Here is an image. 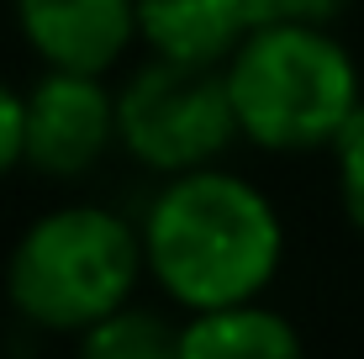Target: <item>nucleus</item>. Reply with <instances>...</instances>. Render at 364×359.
<instances>
[{
  "instance_id": "nucleus-1",
  "label": "nucleus",
  "mask_w": 364,
  "mask_h": 359,
  "mask_svg": "<svg viewBox=\"0 0 364 359\" xmlns=\"http://www.w3.org/2000/svg\"><path fill=\"white\" fill-rule=\"evenodd\" d=\"M143 264L174 312L264 301L285 264V217L248 175L206 164L159 180L143 217Z\"/></svg>"
},
{
  "instance_id": "nucleus-2",
  "label": "nucleus",
  "mask_w": 364,
  "mask_h": 359,
  "mask_svg": "<svg viewBox=\"0 0 364 359\" xmlns=\"http://www.w3.org/2000/svg\"><path fill=\"white\" fill-rule=\"evenodd\" d=\"M143 280L148 264L137 222L100 201L48 206L6 254V306L16 323L58 338H80L90 323L137 301Z\"/></svg>"
},
{
  "instance_id": "nucleus-3",
  "label": "nucleus",
  "mask_w": 364,
  "mask_h": 359,
  "mask_svg": "<svg viewBox=\"0 0 364 359\" xmlns=\"http://www.w3.org/2000/svg\"><path fill=\"white\" fill-rule=\"evenodd\" d=\"M237 138L264 154H322L364 111V80L333 27H254L222 64Z\"/></svg>"
},
{
  "instance_id": "nucleus-4",
  "label": "nucleus",
  "mask_w": 364,
  "mask_h": 359,
  "mask_svg": "<svg viewBox=\"0 0 364 359\" xmlns=\"http://www.w3.org/2000/svg\"><path fill=\"white\" fill-rule=\"evenodd\" d=\"M237 138L222 69L154 58L132 64L117 85V148L137 169L169 180L222 164Z\"/></svg>"
},
{
  "instance_id": "nucleus-5",
  "label": "nucleus",
  "mask_w": 364,
  "mask_h": 359,
  "mask_svg": "<svg viewBox=\"0 0 364 359\" xmlns=\"http://www.w3.org/2000/svg\"><path fill=\"white\" fill-rule=\"evenodd\" d=\"M117 148L111 74L43 69L21 90V164L43 180H85Z\"/></svg>"
},
{
  "instance_id": "nucleus-6",
  "label": "nucleus",
  "mask_w": 364,
  "mask_h": 359,
  "mask_svg": "<svg viewBox=\"0 0 364 359\" xmlns=\"http://www.w3.org/2000/svg\"><path fill=\"white\" fill-rule=\"evenodd\" d=\"M11 21L43 69L111 74L137 48V0H11Z\"/></svg>"
},
{
  "instance_id": "nucleus-7",
  "label": "nucleus",
  "mask_w": 364,
  "mask_h": 359,
  "mask_svg": "<svg viewBox=\"0 0 364 359\" xmlns=\"http://www.w3.org/2000/svg\"><path fill=\"white\" fill-rule=\"evenodd\" d=\"M248 32V0H137V48L154 58L222 69Z\"/></svg>"
},
{
  "instance_id": "nucleus-8",
  "label": "nucleus",
  "mask_w": 364,
  "mask_h": 359,
  "mask_svg": "<svg viewBox=\"0 0 364 359\" xmlns=\"http://www.w3.org/2000/svg\"><path fill=\"white\" fill-rule=\"evenodd\" d=\"M174 359H311L301 328L264 301L180 312Z\"/></svg>"
},
{
  "instance_id": "nucleus-9",
  "label": "nucleus",
  "mask_w": 364,
  "mask_h": 359,
  "mask_svg": "<svg viewBox=\"0 0 364 359\" xmlns=\"http://www.w3.org/2000/svg\"><path fill=\"white\" fill-rule=\"evenodd\" d=\"M174 338H180V317L127 301L111 317L85 328L74 338V349H80V359H174Z\"/></svg>"
},
{
  "instance_id": "nucleus-10",
  "label": "nucleus",
  "mask_w": 364,
  "mask_h": 359,
  "mask_svg": "<svg viewBox=\"0 0 364 359\" xmlns=\"http://www.w3.org/2000/svg\"><path fill=\"white\" fill-rule=\"evenodd\" d=\"M333 185H338V206H343L348 227L364 238V111L333 143Z\"/></svg>"
},
{
  "instance_id": "nucleus-11",
  "label": "nucleus",
  "mask_w": 364,
  "mask_h": 359,
  "mask_svg": "<svg viewBox=\"0 0 364 359\" xmlns=\"http://www.w3.org/2000/svg\"><path fill=\"white\" fill-rule=\"evenodd\" d=\"M354 0H248L254 27H274V21H301V27H333Z\"/></svg>"
},
{
  "instance_id": "nucleus-12",
  "label": "nucleus",
  "mask_w": 364,
  "mask_h": 359,
  "mask_svg": "<svg viewBox=\"0 0 364 359\" xmlns=\"http://www.w3.org/2000/svg\"><path fill=\"white\" fill-rule=\"evenodd\" d=\"M21 169V90L0 80V180Z\"/></svg>"
}]
</instances>
